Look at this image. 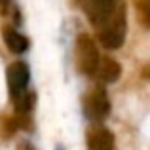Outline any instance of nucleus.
Segmentation results:
<instances>
[{"mask_svg": "<svg viewBox=\"0 0 150 150\" xmlns=\"http://www.w3.org/2000/svg\"><path fill=\"white\" fill-rule=\"evenodd\" d=\"M74 59H76V69L84 76H93L99 70V63H101L99 50H97L95 40L89 34H80L76 38Z\"/></svg>", "mask_w": 150, "mask_h": 150, "instance_id": "f257e3e1", "label": "nucleus"}, {"mask_svg": "<svg viewBox=\"0 0 150 150\" xmlns=\"http://www.w3.org/2000/svg\"><path fill=\"white\" fill-rule=\"evenodd\" d=\"M78 4L82 6L88 21L91 23L97 30H99L101 27H105L106 23L114 17V13L124 6L122 0H80Z\"/></svg>", "mask_w": 150, "mask_h": 150, "instance_id": "f03ea898", "label": "nucleus"}, {"mask_svg": "<svg viewBox=\"0 0 150 150\" xmlns=\"http://www.w3.org/2000/svg\"><path fill=\"white\" fill-rule=\"evenodd\" d=\"M125 30H127V21H125V8L122 6L114 13V17L99 29V42L106 50H118L125 40Z\"/></svg>", "mask_w": 150, "mask_h": 150, "instance_id": "7ed1b4c3", "label": "nucleus"}, {"mask_svg": "<svg viewBox=\"0 0 150 150\" xmlns=\"http://www.w3.org/2000/svg\"><path fill=\"white\" fill-rule=\"evenodd\" d=\"M84 114L88 120L95 122V124H101L108 118L110 114V101L106 97L105 88L101 86H95L93 89H89L84 95Z\"/></svg>", "mask_w": 150, "mask_h": 150, "instance_id": "20e7f679", "label": "nucleus"}, {"mask_svg": "<svg viewBox=\"0 0 150 150\" xmlns=\"http://www.w3.org/2000/svg\"><path fill=\"white\" fill-rule=\"evenodd\" d=\"M8 88H10V95H11V101L15 97H19L21 93L27 91V86H29V78H30V72H29V67L27 63L23 61H15L8 67Z\"/></svg>", "mask_w": 150, "mask_h": 150, "instance_id": "39448f33", "label": "nucleus"}, {"mask_svg": "<svg viewBox=\"0 0 150 150\" xmlns=\"http://www.w3.org/2000/svg\"><path fill=\"white\" fill-rule=\"evenodd\" d=\"M88 150H114V135L106 127H97L88 131Z\"/></svg>", "mask_w": 150, "mask_h": 150, "instance_id": "423d86ee", "label": "nucleus"}, {"mask_svg": "<svg viewBox=\"0 0 150 150\" xmlns=\"http://www.w3.org/2000/svg\"><path fill=\"white\" fill-rule=\"evenodd\" d=\"M2 38H4V44L8 46V50H10L11 53L21 55L29 50V40H27L21 33H17L13 27H4Z\"/></svg>", "mask_w": 150, "mask_h": 150, "instance_id": "0eeeda50", "label": "nucleus"}, {"mask_svg": "<svg viewBox=\"0 0 150 150\" xmlns=\"http://www.w3.org/2000/svg\"><path fill=\"white\" fill-rule=\"evenodd\" d=\"M97 72H99L101 80L105 82V84H114L122 74V67L118 65L112 57H105V59H101L99 70H97Z\"/></svg>", "mask_w": 150, "mask_h": 150, "instance_id": "6e6552de", "label": "nucleus"}, {"mask_svg": "<svg viewBox=\"0 0 150 150\" xmlns=\"http://www.w3.org/2000/svg\"><path fill=\"white\" fill-rule=\"evenodd\" d=\"M137 11H139V19L146 29H150V0H135Z\"/></svg>", "mask_w": 150, "mask_h": 150, "instance_id": "1a4fd4ad", "label": "nucleus"}, {"mask_svg": "<svg viewBox=\"0 0 150 150\" xmlns=\"http://www.w3.org/2000/svg\"><path fill=\"white\" fill-rule=\"evenodd\" d=\"M141 74H143V78H144V80H148V82H150V63H148V65L143 69V72H141Z\"/></svg>", "mask_w": 150, "mask_h": 150, "instance_id": "9d476101", "label": "nucleus"}, {"mask_svg": "<svg viewBox=\"0 0 150 150\" xmlns=\"http://www.w3.org/2000/svg\"><path fill=\"white\" fill-rule=\"evenodd\" d=\"M21 150H34V148L30 146V144H23V146H21Z\"/></svg>", "mask_w": 150, "mask_h": 150, "instance_id": "9b49d317", "label": "nucleus"}, {"mask_svg": "<svg viewBox=\"0 0 150 150\" xmlns=\"http://www.w3.org/2000/svg\"><path fill=\"white\" fill-rule=\"evenodd\" d=\"M10 4V0H0V6H8Z\"/></svg>", "mask_w": 150, "mask_h": 150, "instance_id": "f8f14e48", "label": "nucleus"}]
</instances>
